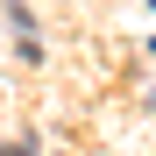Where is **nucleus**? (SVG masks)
<instances>
[{
	"label": "nucleus",
	"instance_id": "1",
	"mask_svg": "<svg viewBox=\"0 0 156 156\" xmlns=\"http://www.w3.org/2000/svg\"><path fill=\"white\" fill-rule=\"evenodd\" d=\"M149 7H156V0H149Z\"/></svg>",
	"mask_w": 156,
	"mask_h": 156
}]
</instances>
